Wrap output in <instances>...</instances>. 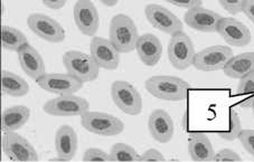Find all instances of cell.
Listing matches in <instances>:
<instances>
[{
	"mask_svg": "<svg viewBox=\"0 0 254 162\" xmlns=\"http://www.w3.org/2000/svg\"><path fill=\"white\" fill-rule=\"evenodd\" d=\"M42 2L51 9H61L65 6L66 0H42Z\"/></svg>",
	"mask_w": 254,
	"mask_h": 162,
	"instance_id": "36",
	"label": "cell"
},
{
	"mask_svg": "<svg viewBox=\"0 0 254 162\" xmlns=\"http://www.w3.org/2000/svg\"><path fill=\"white\" fill-rule=\"evenodd\" d=\"M214 161H241V158L235 151L231 150V149H223V150L215 153L213 158Z\"/></svg>",
	"mask_w": 254,
	"mask_h": 162,
	"instance_id": "32",
	"label": "cell"
},
{
	"mask_svg": "<svg viewBox=\"0 0 254 162\" xmlns=\"http://www.w3.org/2000/svg\"><path fill=\"white\" fill-rule=\"evenodd\" d=\"M242 132V125H241V120L239 114L233 108L230 110V129L224 132H218V135L222 139L227 140V141H234L235 139L239 138L240 133Z\"/></svg>",
	"mask_w": 254,
	"mask_h": 162,
	"instance_id": "27",
	"label": "cell"
},
{
	"mask_svg": "<svg viewBox=\"0 0 254 162\" xmlns=\"http://www.w3.org/2000/svg\"><path fill=\"white\" fill-rule=\"evenodd\" d=\"M242 11L252 23H254V0H244Z\"/></svg>",
	"mask_w": 254,
	"mask_h": 162,
	"instance_id": "35",
	"label": "cell"
},
{
	"mask_svg": "<svg viewBox=\"0 0 254 162\" xmlns=\"http://www.w3.org/2000/svg\"><path fill=\"white\" fill-rule=\"evenodd\" d=\"M222 16L201 6L191 8L184 16V21L192 29L203 33H215Z\"/></svg>",
	"mask_w": 254,
	"mask_h": 162,
	"instance_id": "16",
	"label": "cell"
},
{
	"mask_svg": "<svg viewBox=\"0 0 254 162\" xmlns=\"http://www.w3.org/2000/svg\"><path fill=\"white\" fill-rule=\"evenodd\" d=\"M188 152L192 161H212L215 151L206 134L195 132L188 141Z\"/></svg>",
	"mask_w": 254,
	"mask_h": 162,
	"instance_id": "21",
	"label": "cell"
},
{
	"mask_svg": "<svg viewBox=\"0 0 254 162\" xmlns=\"http://www.w3.org/2000/svg\"><path fill=\"white\" fill-rule=\"evenodd\" d=\"M55 149L59 158L54 160L69 161L75 157L77 151V135L72 126H60L55 135Z\"/></svg>",
	"mask_w": 254,
	"mask_h": 162,
	"instance_id": "17",
	"label": "cell"
},
{
	"mask_svg": "<svg viewBox=\"0 0 254 162\" xmlns=\"http://www.w3.org/2000/svg\"><path fill=\"white\" fill-rule=\"evenodd\" d=\"M252 108H253V114H254V100H253V104H252Z\"/></svg>",
	"mask_w": 254,
	"mask_h": 162,
	"instance_id": "38",
	"label": "cell"
},
{
	"mask_svg": "<svg viewBox=\"0 0 254 162\" xmlns=\"http://www.w3.org/2000/svg\"><path fill=\"white\" fill-rule=\"evenodd\" d=\"M81 124L89 132L102 137H115L125 130L124 122L120 119L103 112L87 111L83 113Z\"/></svg>",
	"mask_w": 254,
	"mask_h": 162,
	"instance_id": "4",
	"label": "cell"
},
{
	"mask_svg": "<svg viewBox=\"0 0 254 162\" xmlns=\"http://www.w3.org/2000/svg\"><path fill=\"white\" fill-rule=\"evenodd\" d=\"M216 32L231 46L244 47L251 42V32L243 23L234 18H225L218 21Z\"/></svg>",
	"mask_w": 254,
	"mask_h": 162,
	"instance_id": "14",
	"label": "cell"
},
{
	"mask_svg": "<svg viewBox=\"0 0 254 162\" xmlns=\"http://www.w3.org/2000/svg\"><path fill=\"white\" fill-rule=\"evenodd\" d=\"M2 149L12 161H37L38 156L35 148L15 131L5 132L2 137Z\"/></svg>",
	"mask_w": 254,
	"mask_h": 162,
	"instance_id": "11",
	"label": "cell"
},
{
	"mask_svg": "<svg viewBox=\"0 0 254 162\" xmlns=\"http://www.w3.org/2000/svg\"><path fill=\"white\" fill-rule=\"evenodd\" d=\"M135 51L141 62L147 66H155L158 64L163 54V45L158 37L152 34H144L139 36Z\"/></svg>",
	"mask_w": 254,
	"mask_h": 162,
	"instance_id": "20",
	"label": "cell"
},
{
	"mask_svg": "<svg viewBox=\"0 0 254 162\" xmlns=\"http://www.w3.org/2000/svg\"><path fill=\"white\" fill-rule=\"evenodd\" d=\"M84 161H110V153L98 148H90L83 156Z\"/></svg>",
	"mask_w": 254,
	"mask_h": 162,
	"instance_id": "29",
	"label": "cell"
},
{
	"mask_svg": "<svg viewBox=\"0 0 254 162\" xmlns=\"http://www.w3.org/2000/svg\"><path fill=\"white\" fill-rule=\"evenodd\" d=\"M144 87L152 96L164 101H183L187 98L190 85L176 76H152L144 83Z\"/></svg>",
	"mask_w": 254,
	"mask_h": 162,
	"instance_id": "1",
	"label": "cell"
},
{
	"mask_svg": "<svg viewBox=\"0 0 254 162\" xmlns=\"http://www.w3.org/2000/svg\"><path fill=\"white\" fill-rule=\"evenodd\" d=\"M27 25L30 30L39 38L50 43H61L65 39V30L58 21L44 14L28 16Z\"/></svg>",
	"mask_w": 254,
	"mask_h": 162,
	"instance_id": "10",
	"label": "cell"
},
{
	"mask_svg": "<svg viewBox=\"0 0 254 162\" xmlns=\"http://www.w3.org/2000/svg\"><path fill=\"white\" fill-rule=\"evenodd\" d=\"M165 1H167L177 7L187 8V9H191V8L199 7L203 5V1H201V0H165Z\"/></svg>",
	"mask_w": 254,
	"mask_h": 162,
	"instance_id": "33",
	"label": "cell"
},
{
	"mask_svg": "<svg viewBox=\"0 0 254 162\" xmlns=\"http://www.w3.org/2000/svg\"><path fill=\"white\" fill-rule=\"evenodd\" d=\"M100 1L108 7H112V6H116L119 0H100Z\"/></svg>",
	"mask_w": 254,
	"mask_h": 162,
	"instance_id": "37",
	"label": "cell"
},
{
	"mask_svg": "<svg viewBox=\"0 0 254 162\" xmlns=\"http://www.w3.org/2000/svg\"><path fill=\"white\" fill-rule=\"evenodd\" d=\"M232 57H233V51L229 46H211L197 53L192 66L201 72L218 71L224 68Z\"/></svg>",
	"mask_w": 254,
	"mask_h": 162,
	"instance_id": "8",
	"label": "cell"
},
{
	"mask_svg": "<svg viewBox=\"0 0 254 162\" xmlns=\"http://www.w3.org/2000/svg\"><path fill=\"white\" fill-rule=\"evenodd\" d=\"M91 56L100 68L113 71L120 64V52L110 42V39L93 37L90 43Z\"/></svg>",
	"mask_w": 254,
	"mask_h": 162,
	"instance_id": "13",
	"label": "cell"
},
{
	"mask_svg": "<svg viewBox=\"0 0 254 162\" xmlns=\"http://www.w3.org/2000/svg\"><path fill=\"white\" fill-rule=\"evenodd\" d=\"M20 67L27 75L33 80H38L45 74V64L39 53L30 45L29 43L25 44L17 52Z\"/></svg>",
	"mask_w": 254,
	"mask_h": 162,
	"instance_id": "18",
	"label": "cell"
},
{
	"mask_svg": "<svg viewBox=\"0 0 254 162\" xmlns=\"http://www.w3.org/2000/svg\"><path fill=\"white\" fill-rule=\"evenodd\" d=\"M66 72L83 83L93 82L99 76L100 67L91 55L80 51H68L63 56Z\"/></svg>",
	"mask_w": 254,
	"mask_h": 162,
	"instance_id": "3",
	"label": "cell"
},
{
	"mask_svg": "<svg viewBox=\"0 0 254 162\" xmlns=\"http://www.w3.org/2000/svg\"><path fill=\"white\" fill-rule=\"evenodd\" d=\"M43 108L45 113L53 116H76L89 111L90 104L80 96L67 94L47 101Z\"/></svg>",
	"mask_w": 254,
	"mask_h": 162,
	"instance_id": "7",
	"label": "cell"
},
{
	"mask_svg": "<svg viewBox=\"0 0 254 162\" xmlns=\"http://www.w3.org/2000/svg\"><path fill=\"white\" fill-rule=\"evenodd\" d=\"M196 52L190 37L183 32L172 35L168 45V57L177 69H186L192 65Z\"/></svg>",
	"mask_w": 254,
	"mask_h": 162,
	"instance_id": "5",
	"label": "cell"
},
{
	"mask_svg": "<svg viewBox=\"0 0 254 162\" xmlns=\"http://www.w3.org/2000/svg\"><path fill=\"white\" fill-rule=\"evenodd\" d=\"M30 117V110L25 105H16L2 112L1 128L3 132H12L19 130L27 123Z\"/></svg>",
	"mask_w": 254,
	"mask_h": 162,
	"instance_id": "23",
	"label": "cell"
},
{
	"mask_svg": "<svg viewBox=\"0 0 254 162\" xmlns=\"http://www.w3.org/2000/svg\"><path fill=\"white\" fill-rule=\"evenodd\" d=\"M74 20L82 34L93 37L100 25L99 14L94 3L91 0H77L74 6Z\"/></svg>",
	"mask_w": 254,
	"mask_h": 162,
	"instance_id": "15",
	"label": "cell"
},
{
	"mask_svg": "<svg viewBox=\"0 0 254 162\" xmlns=\"http://www.w3.org/2000/svg\"><path fill=\"white\" fill-rule=\"evenodd\" d=\"M110 161H140V157L129 144L117 143L111 148Z\"/></svg>",
	"mask_w": 254,
	"mask_h": 162,
	"instance_id": "26",
	"label": "cell"
},
{
	"mask_svg": "<svg viewBox=\"0 0 254 162\" xmlns=\"http://www.w3.org/2000/svg\"><path fill=\"white\" fill-rule=\"evenodd\" d=\"M223 69L226 76L241 80L254 71V53H242L240 55L233 56Z\"/></svg>",
	"mask_w": 254,
	"mask_h": 162,
	"instance_id": "22",
	"label": "cell"
},
{
	"mask_svg": "<svg viewBox=\"0 0 254 162\" xmlns=\"http://www.w3.org/2000/svg\"><path fill=\"white\" fill-rule=\"evenodd\" d=\"M140 161H165V157L156 149H149L140 157Z\"/></svg>",
	"mask_w": 254,
	"mask_h": 162,
	"instance_id": "34",
	"label": "cell"
},
{
	"mask_svg": "<svg viewBox=\"0 0 254 162\" xmlns=\"http://www.w3.org/2000/svg\"><path fill=\"white\" fill-rule=\"evenodd\" d=\"M236 93L241 96L251 95L252 101L254 100V71L241 78Z\"/></svg>",
	"mask_w": 254,
	"mask_h": 162,
	"instance_id": "28",
	"label": "cell"
},
{
	"mask_svg": "<svg viewBox=\"0 0 254 162\" xmlns=\"http://www.w3.org/2000/svg\"><path fill=\"white\" fill-rule=\"evenodd\" d=\"M149 131L157 142L167 143L173 139L174 122L167 112L155 110L149 116Z\"/></svg>",
	"mask_w": 254,
	"mask_h": 162,
	"instance_id": "19",
	"label": "cell"
},
{
	"mask_svg": "<svg viewBox=\"0 0 254 162\" xmlns=\"http://www.w3.org/2000/svg\"><path fill=\"white\" fill-rule=\"evenodd\" d=\"M1 43L2 47L7 51L18 52L21 46L27 44V37L20 30L10 26H2L1 27Z\"/></svg>",
	"mask_w": 254,
	"mask_h": 162,
	"instance_id": "25",
	"label": "cell"
},
{
	"mask_svg": "<svg viewBox=\"0 0 254 162\" xmlns=\"http://www.w3.org/2000/svg\"><path fill=\"white\" fill-rule=\"evenodd\" d=\"M144 15L155 28L168 35H174L183 30V23L176 15L156 3H150L144 8Z\"/></svg>",
	"mask_w": 254,
	"mask_h": 162,
	"instance_id": "12",
	"label": "cell"
},
{
	"mask_svg": "<svg viewBox=\"0 0 254 162\" xmlns=\"http://www.w3.org/2000/svg\"><path fill=\"white\" fill-rule=\"evenodd\" d=\"M113 102L122 112L129 115H138L142 111V100L139 92L126 81H116L111 86Z\"/></svg>",
	"mask_w": 254,
	"mask_h": 162,
	"instance_id": "6",
	"label": "cell"
},
{
	"mask_svg": "<svg viewBox=\"0 0 254 162\" xmlns=\"http://www.w3.org/2000/svg\"><path fill=\"white\" fill-rule=\"evenodd\" d=\"M110 42L120 53H130L135 50L139 35L133 20L129 16L119 14L110 23Z\"/></svg>",
	"mask_w": 254,
	"mask_h": 162,
	"instance_id": "2",
	"label": "cell"
},
{
	"mask_svg": "<svg viewBox=\"0 0 254 162\" xmlns=\"http://www.w3.org/2000/svg\"><path fill=\"white\" fill-rule=\"evenodd\" d=\"M1 87L3 93L14 98H21L29 91L28 83L24 78L8 71H2Z\"/></svg>",
	"mask_w": 254,
	"mask_h": 162,
	"instance_id": "24",
	"label": "cell"
},
{
	"mask_svg": "<svg viewBox=\"0 0 254 162\" xmlns=\"http://www.w3.org/2000/svg\"><path fill=\"white\" fill-rule=\"evenodd\" d=\"M239 139L243 148L254 157V130H244L240 133Z\"/></svg>",
	"mask_w": 254,
	"mask_h": 162,
	"instance_id": "30",
	"label": "cell"
},
{
	"mask_svg": "<svg viewBox=\"0 0 254 162\" xmlns=\"http://www.w3.org/2000/svg\"><path fill=\"white\" fill-rule=\"evenodd\" d=\"M221 6L232 15H238L242 12L244 0H218Z\"/></svg>",
	"mask_w": 254,
	"mask_h": 162,
	"instance_id": "31",
	"label": "cell"
},
{
	"mask_svg": "<svg viewBox=\"0 0 254 162\" xmlns=\"http://www.w3.org/2000/svg\"><path fill=\"white\" fill-rule=\"evenodd\" d=\"M36 82L44 91L58 95L75 94L84 85L82 81L77 80L68 73H45L36 80Z\"/></svg>",
	"mask_w": 254,
	"mask_h": 162,
	"instance_id": "9",
	"label": "cell"
}]
</instances>
